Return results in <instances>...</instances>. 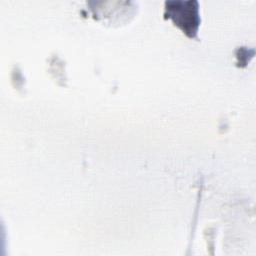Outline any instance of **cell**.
Here are the masks:
<instances>
[{
	"label": "cell",
	"instance_id": "obj_1",
	"mask_svg": "<svg viewBox=\"0 0 256 256\" xmlns=\"http://www.w3.org/2000/svg\"><path fill=\"white\" fill-rule=\"evenodd\" d=\"M175 5L176 2H174ZM168 15L174 20V22L190 37H194L197 33L199 25L198 8H182V7H168Z\"/></svg>",
	"mask_w": 256,
	"mask_h": 256
}]
</instances>
